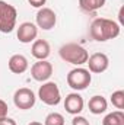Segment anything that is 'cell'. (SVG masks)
<instances>
[{
  "mask_svg": "<svg viewBox=\"0 0 124 125\" xmlns=\"http://www.w3.org/2000/svg\"><path fill=\"white\" fill-rule=\"evenodd\" d=\"M38 97L48 106H56L62 100L60 89L54 82H45L38 90Z\"/></svg>",
  "mask_w": 124,
  "mask_h": 125,
  "instance_id": "cell-5",
  "label": "cell"
},
{
  "mask_svg": "<svg viewBox=\"0 0 124 125\" xmlns=\"http://www.w3.org/2000/svg\"><path fill=\"white\" fill-rule=\"evenodd\" d=\"M53 74V65L47 60H38L31 67V76L37 82H47Z\"/></svg>",
  "mask_w": 124,
  "mask_h": 125,
  "instance_id": "cell-8",
  "label": "cell"
},
{
  "mask_svg": "<svg viewBox=\"0 0 124 125\" xmlns=\"http://www.w3.org/2000/svg\"><path fill=\"white\" fill-rule=\"evenodd\" d=\"M35 93L32 92L31 89L28 87H22V89H18L15 94H13V102H15V106L22 109V111H26V109H31L32 106L35 105Z\"/></svg>",
  "mask_w": 124,
  "mask_h": 125,
  "instance_id": "cell-6",
  "label": "cell"
},
{
  "mask_svg": "<svg viewBox=\"0 0 124 125\" xmlns=\"http://www.w3.org/2000/svg\"><path fill=\"white\" fill-rule=\"evenodd\" d=\"M9 70L15 74H22L28 70V60L22 54H15L9 60Z\"/></svg>",
  "mask_w": 124,
  "mask_h": 125,
  "instance_id": "cell-13",
  "label": "cell"
},
{
  "mask_svg": "<svg viewBox=\"0 0 124 125\" xmlns=\"http://www.w3.org/2000/svg\"><path fill=\"white\" fill-rule=\"evenodd\" d=\"M37 35H38V28L34 23H31V22H24L18 28V39L22 44L34 42L35 38H37Z\"/></svg>",
  "mask_w": 124,
  "mask_h": 125,
  "instance_id": "cell-11",
  "label": "cell"
},
{
  "mask_svg": "<svg viewBox=\"0 0 124 125\" xmlns=\"http://www.w3.org/2000/svg\"><path fill=\"white\" fill-rule=\"evenodd\" d=\"M91 36L98 42L114 39L120 35V25L115 21L107 18H98L91 23Z\"/></svg>",
  "mask_w": 124,
  "mask_h": 125,
  "instance_id": "cell-1",
  "label": "cell"
},
{
  "mask_svg": "<svg viewBox=\"0 0 124 125\" xmlns=\"http://www.w3.org/2000/svg\"><path fill=\"white\" fill-rule=\"evenodd\" d=\"M105 0H79V6L85 12H95L101 7H104Z\"/></svg>",
  "mask_w": 124,
  "mask_h": 125,
  "instance_id": "cell-16",
  "label": "cell"
},
{
  "mask_svg": "<svg viewBox=\"0 0 124 125\" xmlns=\"http://www.w3.org/2000/svg\"><path fill=\"white\" fill-rule=\"evenodd\" d=\"M102 125H124V112L123 111H114V112L108 114L104 118Z\"/></svg>",
  "mask_w": 124,
  "mask_h": 125,
  "instance_id": "cell-15",
  "label": "cell"
},
{
  "mask_svg": "<svg viewBox=\"0 0 124 125\" xmlns=\"http://www.w3.org/2000/svg\"><path fill=\"white\" fill-rule=\"evenodd\" d=\"M0 125H16V122L12 118H4L3 121H0Z\"/></svg>",
  "mask_w": 124,
  "mask_h": 125,
  "instance_id": "cell-22",
  "label": "cell"
},
{
  "mask_svg": "<svg viewBox=\"0 0 124 125\" xmlns=\"http://www.w3.org/2000/svg\"><path fill=\"white\" fill-rule=\"evenodd\" d=\"M50 52H51V48H50V44L45 39H35L34 41L31 54L37 60H47Z\"/></svg>",
  "mask_w": 124,
  "mask_h": 125,
  "instance_id": "cell-12",
  "label": "cell"
},
{
  "mask_svg": "<svg viewBox=\"0 0 124 125\" xmlns=\"http://www.w3.org/2000/svg\"><path fill=\"white\" fill-rule=\"evenodd\" d=\"M88 106H89V111L92 112L93 115H101V114H104V112L107 111L108 103H107V99H105V97L96 94V96H92V97L89 99Z\"/></svg>",
  "mask_w": 124,
  "mask_h": 125,
  "instance_id": "cell-14",
  "label": "cell"
},
{
  "mask_svg": "<svg viewBox=\"0 0 124 125\" xmlns=\"http://www.w3.org/2000/svg\"><path fill=\"white\" fill-rule=\"evenodd\" d=\"M59 54L62 57V60H64L66 62H70L73 65H82L86 64L88 58H89V52L79 44L74 42H69L60 47Z\"/></svg>",
  "mask_w": 124,
  "mask_h": 125,
  "instance_id": "cell-2",
  "label": "cell"
},
{
  "mask_svg": "<svg viewBox=\"0 0 124 125\" xmlns=\"http://www.w3.org/2000/svg\"><path fill=\"white\" fill-rule=\"evenodd\" d=\"M16 9L12 4H7L6 1L0 0V32L9 33L13 31L16 25Z\"/></svg>",
  "mask_w": 124,
  "mask_h": 125,
  "instance_id": "cell-4",
  "label": "cell"
},
{
  "mask_svg": "<svg viewBox=\"0 0 124 125\" xmlns=\"http://www.w3.org/2000/svg\"><path fill=\"white\" fill-rule=\"evenodd\" d=\"M28 1H29V4L32 7H42L47 0H28Z\"/></svg>",
  "mask_w": 124,
  "mask_h": 125,
  "instance_id": "cell-21",
  "label": "cell"
},
{
  "mask_svg": "<svg viewBox=\"0 0 124 125\" xmlns=\"http://www.w3.org/2000/svg\"><path fill=\"white\" fill-rule=\"evenodd\" d=\"M7 111H9L7 103L3 99H0V121H3L4 118H7Z\"/></svg>",
  "mask_w": 124,
  "mask_h": 125,
  "instance_id": "cell-19",
  "label": "cell"
},
{
  "mask_svg": "<svg viewBox=\"0 0 124 125\" xmlns=\"http://www.w3.org/2000/svg\"><path fill=\"white\" fill-rule=\"evenodd\" d=\"M86 64L89 65V71H91V73L101 74V73H104V71L108 68L110 60H108L107 54H104V52H95V54H92V55L88 58Z\"/></svg>",
  "mask_w": 124,
  "mask_h": 125,
  "instance_id": "cell-9",
  "label": "cell"
},
{
  "mask_svg": "<svg viewBox=\"0 0 124 125\" xmlns=\"http://www.w3.org/2000/svg\"><path fill=\"white\" fill-rule=\"evenodd\" d=\"M44 125H64V118L59 112H51L45 116Z\"/></svg>",
  "mask_w": 124,
  "mask_h": 125,
  "instance_id": "cell-17",
  "label": "cell"
},
{
  "mask_svg": "<svg viewBox=\"0 0 124 125\" xmlns=\"http://www.w3.org/2000/svg\"><path fill=\"white\" fill-rule=\"evenodd\" d=\"M57 23V16L54 13V10H51L50 7H41L37 13V25L38 28L44 29V31H50L56 26Z\"/></svg>",
  "mask_w": 124,
  "mask_h": 125,
  "instance_id": "cell-7",
  "label": "cell"
},
{
  "mask_svg": "<svg viewBox=\"0 0 124 125\" xmlns=\"http://www.w3.org/2000/svg\"><path fill=\"white\" fill-rule=\"evenodd\" d=\"M28 125H42L41 122H38V121H32V122H29Z\"/></svg>",
  "mask_w": 124,
  "mask_h": 125,
  "instance_id": "cell-23",
  "label": "cell"
},
{
  "mask_svg": "<svg viewBox=\"0 0 124 125\" xmlns=\"http://www.w3.org/2000/svg\"><path fill=\"white\" fill-rule=\"evenodd\" d=\"M111 102L112 105L118 109V111H123L124 109V92L123 90H117L111 94Z\"/></svg>",
  "mask_w": 124,
  "mask_h": 125,
  "instance_id": "cell-18",
  "label": "cell"
},
{
  "mask_svg": "<svg viewBox=\"0 0 124 125\" xmlns=\"http://www.w3.org/2000/svg\"><path fill=\"white\" fill-rule=\"evenodd\" d=\"M72 125H91V124H89V121H88L85 116L76 115V116L73 118V121H72Z\"/></svg>",
  "mask_w": 124,
  "mask_h": 125,
  "instance_id": "cell-20",
  "label": "cell"
},
{
  "mask_svg": "<svg viewBox=\"0 0 124 125\" xmlns=\"http://www.w3.org/2000/svg\"><path fill=\"white\" fill-rule=\"evenodd\" d=\"M91 82H92L91 71L86 68H82V67L73 68L67 74V84L73 90H85L91 84Z\"/></svg>",
  "mask_w": 124,
  "mask_h": 125,
  "instance_id": "cell-3",
  "label": "cell"
},
{
  "mask_svg": "<svg viewBox=\"0 0 124 125\" xmlns=\"http://www.w3.org/2000/svg\"><path fill=\"white\" fill-rule=\"evenodd\" d=\"M83 106H85L83 97L79 93H70L64 99V109L72 115H79L83 111Z\"/></svg>",
  "mask_w": 124,
  "mask_h": 125,
  "instance_id": "cell-10",
  "label": "cell"
}]
</instances>
